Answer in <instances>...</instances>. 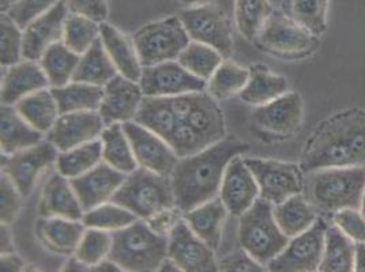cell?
<instances>
[{"mask_svg":"<svg viewBox=\"0 0 365 272\" xmlns=\"http://www.w3.org/2000/svg\"><path fill=\"white\" fill-rule=\"evenodd\" d=\"M345 167H365L363 109L341 110L320 121L305 143L300 162L304 173Z\"/></svg>","mask_w":365,"mask_h":272,"instance_id":"obj_1","label":"cell"},{"mask_svg":"<svg viewBox=\"0 0 365 272\" xmlns=\"http://www.w3.org/2000/svg\"><path fill=\"white\" fill-rule=\"evenodd\" d=\"M245 152L247 143L224 137L197 154L179 158L170 174L176 206L187 212L217 197L229 162Z\"/></svg>","mask_w":365,"mask_h":272,"instance_id":"obj_2","label":"cell"},{"mask_svg":"<svg viewBox=\"0 0 365 272\" xmlns=\"http://www.w3.org/2000/svg\"><path fill=\"white\" fill-rule=\"evenodd\" d=\"M167 257L168 237L153 231L145 219L112 233L109 258L122 271H157Z\"/></svg>","mask_w":365,"mask_h":272,"instance_id":"obj_3","label":"cell"},{"mask_svg":"<svg viewBox=\"0 0 365 272\" xmlns=\"http://www.w3.org/2000/svg\"><path fill=\"white\" fill-rule=\"evenodd\" d=\"M365 192V167H327L312 173L311 197L322 211L361 209Z\"/></svg>","mask_w":365,"mask_h":272,"instance_id":"obj_4","label":"cell"},{"mask_svg":"<svg viewBox=\"0 0 365 272\" xmlns=\"http://www.w3.org/2000/svg\"><path fill=\"white\" fill-rule=\"evenodd\" d=\"M112 202L145 221L161 210L176 206L170 176L140 167L127 174Z\"/></svg>","mask_w":365,"mask_h":272,"instance_id":"obj_5","label":"cell"},{"mask_svg":"<svg viewBox=\"0 0 365 272\" xmlns=\"http://www.w3.org/2000/svg\"><path fill=\"white\" fill-rule=\"evenodd\" d=\"M289 240L274 218L273 203L260 197L240 216V245L264 267L285 249Z\"/></svg>","mask_w":365,"mask_h":272,"instance_id":"obj_6","label":"cell"},{"mask_svg":"<svg viewBox=\"0 0 365 272\" xmlns=\"http://www.w3.org/2000/svg\"><path fill=\"white\" fill-rule=\"evenodd\" d=\"M133 40L143 67L178 61L184 48L191 43L180 16L148 23L134 34Z\"/></svg>","mask_w":365,"mask_h":272,"instance_id":"obj_7","label":"cell"},{"mask_svg":"<svg viewBox=\"0 0 365 272\" xmlns=\"http://www.w3.org/2000/svg\"><path fill=\"white\" fill-rule=\"evenodd\" d=\"M257 41L266 52L292 59L311 55L319 46V37L279 11H273L259 33Z\"/></svg>","mask_w":365,"mask_h":272,"instance_id":"obj_8","label":"cell"},{"mask_svg":"<svg viewBox=\"0 0 365 272\" xmlns=\"http://www.w3.org/2000/svg\"><path fill=\"white\" fill-rule=\"evenodd\" d=\"M329 224L318 218L304 233L292 237L285 249L266 266L273 272H314L319 270Z\"/></svg>","mask_w":365,"mask_h":272,"instance_id":"obj_9","label":"cell"},{"mask_svg":"<svg viewBox=\"0 0 365 272\" xmlns=\"http://www.w3.org/2000/svg\"><path fill=\"white\" fill-rule=\"evenodd\" d=\"M179 16L191 41L213 46L224 58L232 56V28L228 18L221 9L206 3L191 6L182 11Z\"/></svg>","mask_w":365,"mask_h":272,"instance_id":"obj_10","label":"cell"},{"mask_svg":"<svg viewBox=\"0 0 365 272\" xmlns=\"http://www.w3.org/2000/svg\"><path fill=\"white\" fill-rule=\"evenodd\" d=\"M258 182L259 197L273 204L303 192V170L300 165L275 159L244 158Z\"/></svg>","mask_w":365,"mask_h":272,"instance_id":"obj_11","label":"cell"},{"mask_svg":"<svg viewBox=\"0 0 365 272\" xmlns=\"http://www.w3.org/2000/svg\"><path fill=\"white\" fill-rule=\"evenodd\" d=\"M59 150L48 140L14 152L11 155L1 154V172L16 184L22 197H29L46 167L56 164Z\"/></svg>","mask_w":365,"mask_h":272,"instance_id":"obj_12","label":"cell"},{"mask_svg":"<svg viewBox=\"0 0 365 272\" xmlns=\"http://www.w3.org/2000/svg\"><path fill=\"white\" fill-rule=\"evenodd\" d=\"M139 83L145 97H175L207 89V80L191 74L178 61L143 67Z\"/></svg>","mask_w":365,"mask_h":272,"instance_id":"obj_13","label":"cell"},{"mask_svg":"<svg viewBox=\"0 0 365 272\" xmlns=\"http://www.w3.org/2000/svg\"><path fill=\"white\" fill-rule=\"evenodd\" d=\"M123 128L131 143L138 167L149 169L163 176L172 174L179 161V155L164 137L134 120L123 122Z\"/></svg>","mask_w":365,"mask_h":272,"instance_id":"obj_14","label":"cell"},{"mask_svg":"<svg viewBox=\"0 0 365 272\" xmlns=\"http://www.w3.org/2000/svg\"><path fill=\"white\" fill-rule=\"evenodd\" d=\"M168 257H170L182 271H218L215 251L199 239L184 218L168 236Z\"/></svg>","mask_w":365,"mask_h":272,"instance_id":"obj_15","label":"cell"},{"mask_svg":"<svg viewBox=\"0 0 365 272\" xmlns=\"http://www.w3.org/2000/svg\"><path fill=\"white\" fill-rule=\"evenodd\" d=\"M106 127L98 110L64 113L46 132V139L59 152H67L100 137Z\"/></svg>","mask_w":365,"mask_h":272,"instance_id":"obj_16","label":"cell"},{"mask_svg":"<svg viewBox=\"0 0 365 272\" xmlns=\"http://www.w3.org/2000/svg\"><path fill=\"white\" fill-rule=\"evenodd\" d=\"M145 98L140 83L125 76L112 78L104 86V95L100 105V115L106 124L134 120Z\"/></svg>","mask_w":365,"mask_h":272,"instance_id":"obj_17","label":"cell"},{"mask_svg":"<svg viewBox=\"0 0 365 272\" xmlns=\"http://www.w3.org/2000/svg\"><path fill=\"white\" fill-rule=\"evenodd\" d=\"M125 177V173L109 167L103 161L89 172L70 179V182L81 202L83 211L86 212L100 204L110 202Z\"/></svg>","mask_w":365,"mask_h":272,"instance_id":"obj_18","label":"cell"},{"mask_svg":"<svg viewBox=\"0 0 365 272\" xmlns=\"http://www.w3.org/2000/svg\"><path fill=\"white\" fill-rule=\"evenodd\" d=\"M304 104L296 91H287L272 103L257 106L252 120L264 131L277 135L294 134L303 121Z\"/></svg>","mask_w":365,"mask_h":272,"instance_id":"obj_19","label":"cell"},{"mask_svg":"<svg viewBox=\"0 0 365 272\" xmlns=\"http://www.w3.org/2000/svg\"><path fill=\"white\" fill-rule=\"evenodd\" d=\"M70 14L66 0L59 1L24 29V59L40 61L46 49L63 41L66 19Z\"/></svg>","mask_w":365,"mask_h":272,"instance_id":"obj_20","label":"cell"},{"mask_svg":"<svg viewBox=\"0 0 365 272\" xmlns=\"http://www.w3.org/2000/svg\"><path fill=\"white\" fill-rule=\"evenodd\" d=\"M220 197L235 216H242L257 202L258 182L242 155L235 157L229 162L221 184Z\"/></svg>","mask_w":365,"mask_h":272,"instance_id":"obj_21","label":"cell"},{"mask_svg":"<svg viewBox=\"0 0 365 272\" xmlns=\"http://www.w3.org/2000/svg\"><path fill=\"white\" fill-rule=\"evenodd\" d=\"M49 86L48 78L37 61H24L7 67L1 78V104L16 105L34 91L43 90Z\"/></svg>","mask_w":365,"mask_h":272,"instance_id":"obj_22","label":"cell"},{"mask_svg":"<svg viewBox=\"0 0 365 272\" xmlns=\"http://www.w3.org/2000/svg\"><path fill=\"white\" fill-rule=\"evenodd\" d=\"M83 209L76 197L70 179L53 173L44 185L40 200V215L43 218H67L82 221Z\"/></svg>","mask_w":365,"mask_h":272,"instance_id":"obj_23","label":"cell"},{"mask_svg":"<svg viewBox=\"0 0 365 272\" xmlns=\"http://www.w3.org/2000/svg\"><path fill=\"white\" fill-rule=\"evenodd\" d=\"M100 38L118 73L131 80L139 82L143 66L139 61L134 40L109 23H100Z\"/></svg>","mask_w":365,"mask_h":272,"instance_id":"obj_24","label":"cell"},{"mask_svg":"<svg viewBox=\"0 0 365 272\" xmlns=\"http://www.w3.org/2000/svg\"><path fill=\"white\" fill-rule=\"evenodd\" d=\"M228 212L222 199L214 197L203 204H199L198 207L184 212L182 218L199 239L217 252L221 245L222 229Z\"/></svg>","mask_w":365,"mask_h":272,"instance_id":"obj_25","label":"cell"},{"mask_svg":"<svg viewBox=\"0 0 365 272\" xmlns=\"http://www.w3.org/2000/svg\"><path fill=\"white\" fill-rule=\"evenodd\" d=\"M184 122L192 128L206 147L222 140L227 135L222 110L207 91L197 94L195 105Z\"/></svg>","mask_w":365,"mask_h":272,"instance_id":"obj_26","label":"cell"},{"mask_svg":"<svg viewBox=\"0 0 365 272\" xmlns=\"http://www.w3.org/2000/svg\"><path fill=\"white\" fill-rule=\"evenodd\" d=\"M86 230L82 221L67 218H43L37 225L38 239L53 253L71 256Z\"/></svg>","mask_w":365,"mask_h":272,"instance_id":"obj_27","label":"cell"},{"mask_svg":"<svg viewBox=\"0 0 365 272\" xmlns=\"http://www.w3.org/2000/svg\"><path fill=\"white\" fill-rule=\"evenodd\" d=\"M1 135L0 147L1 154L11 155L24 149L31 147L43 140V132L37 131L25 120L16 105H3L1 104Z\"/></svg>","mask_w":365,"mask_h":272,"instance_id":"obj_28","label":"cell"},{"mask_svg":"<svg viewBox=\"0 0 365 272\" xmlns=\"http://www.w3.org/2000/svg\"><path fill=\"white\" fill-rule=\"evenodd\" d=\"M289 89L288 79L281 75H275L269 67L257 64L250 68V79L243 90L240 91V98L250 105L260 106L269 104L285 94Z\"/></svg>","mask_w":365,"mask_h":272,"instance_id":"obj_29","label":"cell"},{"mask_svg":"<svg viewBox=\"0 0 365 272\" xmlns=\"http://www.w3.org/2000/svg\"><path fill=\"white\" fill-rule=\"evenodd\" d=\"M274 218L279 229L289 237H296L312 226L319 218L317 209L302 194L274 204Z\"/></svg>","mask_w":365,"mask_h":272,"instance_id":"obj_30","label":"cell"},{"mask_svg":"<svg viewBox=\"0 0 365 272\" xmlns=\"http://www.w3.org/2000/svg\"><path fill=\"white\" fill-rule=\"evenodd\" d=\"M119 73L103 46L101 38H98L85 53L81 55L73 80L104 88Z\"/></svg>","mask_w":365,"mask_h":272,"instance_id":"obj_31","label":"cell"},{"mask_svg":"<svg viewBox=\"0 0 365 272\" xmlns=\"http://www.w3.org/2000/svg\"><path fill=\"white\" fill-rule=\"evenodd\" d=\"M100 140L103 143V161L109 167L125 174L139 167L122 122L107 125L100 135Z\"/></svg>","mask_w":365,"mask_h":272,"instance_id":"obj_32","label":"cell"},{"mask_svg":"<svg viewBox=\"0 0 365 272\" xmlns=\"http://www.w3.org/2000/svg\"><path fill=\"white\" fill-rule=\"evenodd\" d=\"M356 242L336 225H329L326 231L324 251L320 261L322 272L354 271Z\"/></svg>","mask_w":365,"mask_h":272,"instance_id":"obj_33","label":"cell"},{"mask_svg":"<svg viewBox=\"0 0 365 272\" xmlns=\"http://www.w3.org/2000/svg\"><path fill=\"white\" fill-rule=\"evenodd\" d=\"M19 115L37 131L46 134L61 116L51 89L34 91L16 104Z\"/></svg>","mask_w":365,"mask_h":272,"instance_id":"obj_34","label":"cell"},{"mask_svg":"<svg viewBox=\"0 0 365 272\" xmlns=\"http://www.w3.org/2000/svg\"><path fill=\"white\" fill-rule=\"evenodd\" d=\"M51 90L58 103L61 115L98 110L104 95V88L74 80L61 88H51Z\"/></svg>","mask_w":365,"mask_h":272,"instance_id":"obj_35","label":"cell"},{"mask_svg":"<svg viewBox=\"0 0 365 272\" xmlns=\"http://www.w3.org/2000/svg\"><path fill=\"white\" fill-rule=\"evenodd\" d=\"M134 121L164 137L167 142L179 124L169 97H145Z\"/></svg>","mask_w":365,"mask_h":272,"instance_id":"obj_36","label":"cell"},{"mask_svg":"<svg viewBox=\"0 0 365 272\" xmlns=\"http://www.w3.org/2000/svg\"><path fill=\"white\" fill-rule=\"evenodd\" d=\"M81 55L71 51L63 41L49 46L40 59L51 88H61L73 80Z\"/></svg>","mask_w":365,"mask_h":272,"instance_id":"obj_37","label":"cell"},{"mask_svg":"<svg viewBox=\"0 0 365 272\" xmlns=\"http://www.w3.org/2000/svg\"><path fill=\"white\" fill-rule=\"evenodd\" d=\"M103 162V143L94 139L71 150L61 152L56 159V172L67 179H74Z\"/></svg>","mask_w":365,"mask_h":272,"instance_id":"obj_38","label":"cell"},{"mask_svg":"<svg viewBox=\"0 0 365 272\" xmlns=\"http://www.w3.org/2000/svg\"><path fill=\"white\" fill-rule=\"evenodd\" d=\"M250 79V68H244L235 61H224L207 80L206 91L217 101L228 100L240 94Z\"/></svg>","mask_w":365,"mask_h":272,"instance_id":"obj_39","label":"cell"},{"mask_svg":"<svg viewBox=\"0 0 365 272\" xmlns=\"http://www.w3.org/2000/svg\"><path fill=\"white\" fill-rule=\"evenodd\" d=\"M287 16L300 26L320 37L327 31V13L330 0H288Z\"/></svg>","mask_w":365,"mask_h":272,"instance_id":"obj_40","label":"cell"},{"mask_svg":"<svg viewBox=\"0 0 365 272\" xmlns=\"http://www.w3.org/2000/svg\"><path fill=\"white\" fill-rule=\"evenodd\" d=\"M272 14L273 9L269 0H236V26L247 40H254L258 37Z\"/></svg>","mask_w":365,"mask_h":272,"instance_id":"obj_41","label":"cell"},{"mask_svg":"<svg viewBox=\"0 0 365 272\" xmlns=\"http://www.w3.org/2000/svg\"><path fill=\"white\" fill-rule=\"evenodd\" d=\"M222 55L214 49L213 46L202 44L198 41H191L184 48L178 61L191 74L198 76L203 80H209L214 71L222 63Z\"/></svg>","mask_w":365,"mask_h":272,"instance_id":"obj_42","label":"cell"},{"mask_svg":"<svg viewBox=\"0 0 365 272\" xmlns=\"http://www.w3.org/2000/svg\"><path fill=\"white\" fill-rule=\"evenodd\" d=\"M138 219L139 218L134 212L124 209L120 204H116L110 200L91 209V211L85 212L82 222L86 227L101 229V230L113 233L116 230L130 226Z\"/></svg>","mask_w":365,"mask_h":272,"instance_id":"obj_43","label":"cell"},{"mask_svg":"<svg viewBox=\"0 0 365 272\" xmlns=\"http://www.w3.org/2000/svg\"><path fill=\"white\" fill-rule=\"evenodd\" d=\"M100 38V23L86 16L68 14L64 31L63 43L78 55L85 53Z\"/></svg>","mask_w":365,"mask_h":272,"instance_id":"obj_44","label":"cell"},{"mask_svg":"<svg viewBox=\"0 0 365 272\" xmlns=\"http://www.w3.org/2000/svg\"><path fill=\"white\" fill-rule=\"evenodd\" d=\"M112 249V233L101 229L86 227L74 256L93 268L109 257Z\"/></svg>","mask_w":365,"mask_h":272,"instance_id":"obj_45","label":"cell"},{"mask_svg":"<svg viewBox=\"0 0 365 272\" xmlns=\"http://www.w3.org/2000/svg\"><path fill=\"white\" fill-rule=\"evenodd\" d=\"M0 28V61L3 67H10L24 61V29L7 13H1Z\"/></svg>","mask_w":365,"mask_h":272,"instance_id":"obj_46","label":"cell"},{"mask_svg":"<svg viewBox=\"0 0 365 272\" xmlns=\"http://www.w3.org/2000/svg\"><path fill=\"white\" fill-rule=\"evenodd\" d=\"M61 0H16L7 14L16 21L21 29H25L31 21L46 14Z\"/></svg>","mask_w":365,"mask_h":272,"instance_id":"obj_47","label":"cell"},{"mask_svg":"<svg viewBox=\"0 0 365 272\" xmlns=\"http://www.w3.org/2000/svg\"><path fill=\"white\" fill-rule=\"evenodd\" d=\"M0 221L3 225L13 224L21 209V192L11 179L1 172L0 184Z\"/></svg>","mask_w":365,"mask_h":272,"instance_id":"obj_48","label":"cell"},{"mask_svg":"<svg viewBox=\"0 0 365 272\" xmlns=\"http://www.w3.org/2000/svg\"><path fill=\"white\" fill-rule=\"evenodd\" d=\"M333 221L353 241L365 242V216L360 209L335 212Z\"/></svg>","mask_w":365,"mask_h":272,"instance_id":"obj_49","label":"cell"},{"mask_svg":"<svg viewBox=\"0 0 365 272\" xmlns=\"http://www.w3.org/2000/svg\"><path fill=\"white\" fill-rule=\"evenodd\" d=\"M66 3L71 14L86 16L98 23L107 21L108 0H66Z\"/></svg>","mask_w":365,"mask_h":272,"instance_id":"obj_50","label":"cell"},{"mask_svg":"<svg viewBox=\"0 0 365 272\" xmlns=\"http://www.w3.org/2000/svg\"><path fill=\"white\" fill-rule=\"evenodd\" d=\"M264 270V266L250 256L244 249L229 255L218 263V271L262 272Z\"/></svg>","mask_w":365,"mask_h":272,"instance_id":"obj_51","label":"cell"},{"mask_svg":"<svg viewBox=\"0 0 365 272\" xmlns=\"http://www.w3.org/2000/svg\"><path fill=\"white\" fill-rule=\"evenodd\" d=\"M182 215L184 212L178 206H173L154 214L149 219H146V222L153 231L168 237L169 233L173 230V227L182 221Z\"/></svg>","mask_w":365,"mask_h":272,"instance_id":"obj_52","label":"cell"},{"mask_svg":"<svg viewBox=\"0 0 365 272\" xmlns=\"http://www.w3.org/2000/svg\"><path fill=\"white\" fill-rule=\"evenodd\" d=\"M1 271L4 272H18L22 271L25 267V263L22 258L16 256L14 252L11 253H1Z\"/></svg>","mask_w":365,"mask_h":272,"instance_id":"obj_53","label":"cell"},{"mask_svg":"<svg viewBox=\"0 0 365 272\" xmlns=\"http://www.w3.org/2000/svg\"><path fill=\"white\" fill-rule=\"evenodd\" d=\"M354 271L365 272V242H356Z\"/></svg>","mask_w":365,"mask_h":272,"instance_id":"obj_54","label":"cell"},{"mask_svg":"<svg viewBox=\"0 0 365 272\" xmlns=\"http://www.w3.org/2000/svg\"><path fill=\"white\" fill-rule=\"evenodd\" d=\"M9 225L1 224V253H11L14 252L13 249V242H11V234L7 229Z\"/></svg>","mask_w":365,"mask_h":272,"instance_id":"obj_55","label":"cell"},{"mask_svg":"<svg viewBox=\"0 0 365 272\" xmlns=\"http://www.w3.org/2000/svg\"><path fill=\"white\" fill-rule=\"evenodd\" d=\"M91 271H108V272H115V271H122V268L113 261V260H110L109 257L106 258V260H103L101 263H98L97 266H94L93 268H91Z\"/></svg>","mask_w":365,"mask_h":272,"instance_id":"obj_56","label":"cell"},{"mask_svg":"<svg viewBox=\"0 0 365 272\" xmlns=\"http://www.w3.org/2000/svg\"><path fill=\"white\" fill-rule=\"evenodd\" d=\"M66 271H89L91 267H88L85 263H82L78 257H73L70 258V261L66 264Z\"/></svg>","mask_w":365,"mask_h":272,"instance_id":"obj_57","label":"cell"},{"mask_svg":"<svg viewBox=\"0 0 365 272\" xmlns=\"http://www.w3.org/2000/svg\"><path fill=\"white\" fill-rule=\"evenodd\" d=\"M160 271H182L179 267H178V264L170 258V257H167L164 261H163V264H161V267H160Z\"/></svg>","mask_w":365,"mask_h":272,"instance_id":"obj_58","label":"cell"},{"mask_svg":"<svg viewBox=\"0 0 365 272\" xmlns=\"http://www.w3.org/2000/svg\"><path fill=\"white\" fill-rule=\"evenodd\" d=\"M16 0H0V6H1V13H7L14 4Z\"/></svg>","mask_w":365,"mask_h":272,"instance_id":"obj_59","label":"cell"},{"mask_svg":"<svg viewBox=\"0 0 365 272\" xmlns=\"http://www.w3.org/2000/svg\"><path fill=\"white\" fill-rule=\"evenodd\" d=\"M179 1H182L184 4H187V6H199V4H206V3H210V1H213V0H179Z\"/></svg>","mask_w":365,"mask_h":272,"instance_id":"obj_60","label":"cell"},{"mask_svg":"<svg viewBox=\"0 0 365 272\" xmlns=\"http://www.w3.org/2000/svg\"><path fill=\"white\" fill-rule=\"evenodd\" d=\"M360 210H361V212H363V214H364V216H365V192H364V197H363V204H361V209H360Z\"/></svg>","mask_w":365,"mask_h":272,"instance_id":"obj_61","label":"cell"}]
</instances>
